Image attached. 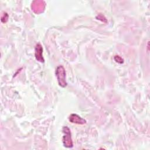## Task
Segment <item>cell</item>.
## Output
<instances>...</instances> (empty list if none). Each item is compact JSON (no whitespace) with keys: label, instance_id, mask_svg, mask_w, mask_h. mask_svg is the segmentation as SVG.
<instances>
[{"label":"cell","instance_id":"5b68a950","mask_svg":"<svg viewBox=\"0 0 150 150\" xmlns=\"http://www.w3.org/2000/svg\"><path fill=\"white\" fill-rule=\"evenodd\" d=\"M8 14L6 12H4L1 16V22L3 23H6L8 21Z\"/></svg>","mask_w":150,"mask_h":150},{"label":"cell","instance_id":"8992f818","mask_svg":"<svg viewBox=\"0 0 150 150\" xmlns=\"http://www.w3.org/2000/svg\"><path fill=\"white\" fill-rule=\"evenodd\" d=\"M114 60L119 63H123V59L119 56H114Z\"/></svg>","mask_w":150,"mask_h":150},{"label":"cell","instance_id":"6da1fadb","mask_svg":"<svg viewBox=\"0 0 150 150\" xmlns=\"http://www.w3.org/2000/svg\"><path fill=\"white\" fill-rule=\"evenodd\" d=\"M55 74L57 77V82L59 85L64 88L67 86L66 82V73L64 67L62 65H59L57 67L55 71Z\"/></svg>","mask_w":150,"mask_h":150},{"label":"cell","instance_id":"277c9868","mask_svg":"<svg viewBox=\"0 0 150 150\" xmlns=\"http://www.w3.org/2000/svg\"><path fill=\"white\" fill-rule=\"evenodd\" d=\"M42 53H43V48L42 45H40V43H38L36 44V46H35V57L36 59L41 62V63H43L45 62L44 58L43 57L42 55Z\"/></svg>","mask_w":150,"mask_h":150},{"label":"cell","instance_id":"7a4b0ae2","mask_svg":"<svg viewBox=\"0 0 150 150\" xmlns=\"http://www.w3.org/2000/svg\"><path fill=\"white\" fill-rule=\"evenodd\" d=\"M62 132L63 133L62 142L64 146L67 148H72L73 146V143L69 128L67 126H64L62 128Z\"/></svg>","mask_w":150,"mask_h":150},{"label":"cell","instance_id":"3957f363","mask_svg":"<svg viewBox=\"0 0 150 150\" xmlns=\"http://www.w3.org/2000/svg\"><path fill=\"white\" fill-rule=\"evenodd\" d=\"M69 120L71 123L77 124H84L86 123V120L81 118L80 116L76 114H71L69 117Z\"/></svg>","mask_w":150,"mask_h":150}]
</instances>
